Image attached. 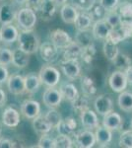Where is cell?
I'll use <instances>...</instances> for the list:
<instances>
[{
	"label": "cell",
	"instance_id": "cell-9",
	"mask_svg": "<svg viewBox=\"0 0 132 148\" xmlns=\"http://www.w3.org/2000/svg\"><path fill=\"white\" fill-rule=\"evenodd\" d=\"M58 49L51 42H45L40 46L39 51L42 60L47 63H52L58 57Z\"/></svg>",
	"mask_w": 132,
	"mask_h": 148
},
{
	"label": "cell",
	"instance_id": "cell-1",
	"mask_svg": "<svg viewBox=\"0 0 132 148\" xmlns=\"http://www.w3.org/2000/svg\"><path fill=\"white\" fill-rule=\"evenodd\" d=\"M19 47L29 54L37 52L40 49V38L33 30H22L18 37Z\"/></svg>",
	"mask_w": 132,
	"mask_h": 148
},
{
	"label": "cell",
	"instance_id": "cell-7",
	"mask_svg": "<svg viewBox=\"0 0 132 148\" xmlns=\"http://www.w3.org/2000/svg\"><path fill=\"white\" fill-rule=\"evenodd\" d=\"M7 87L11 94L22 95L26 92L25 78L20 74H12L7 80Z\"/></svg>",
	"mask_w": 132,
	"mask_h": 148
},
{
	"label": "cell",
	"instance_id": "cell-53",
	"mask_svg": "<svg viewBox=\"0 0 132 148\" xmlns=\"http://www.w3.org/2000/svg\"><path fill=\"white\" fill-rule=\"evenodd\" d=\"M11 1H13L14 3L17 4V5L22 6V5H25L26 2H27V0H11Z\"/></svg>",
	"mask_w": 132,
	"mask_h": 148
},
{
	"label": "cell",
	"instance_id": "cell-17",
	"mask_svg": "<svg viewBox=\"0 0 132 148\" xmlns=\"http://www.w3.org/2000/svg\"><path fill=\"white\" fill-rule=\"evenodd\" d=\"M80 120H81V123H82L84 127L90 130H96L100 125L97 114L90 109H87L85 111L81 112Z\"/></svg>",
	"mask_w": 132,
	"mask_h": 148
},
{
	"label": "cell",
	"instance_id": "cell-22",
	"mask_svg": "<svg viewBox=\"0 0 132 148\" xmlns=\"http://www.w3.org/2000/svg\"><path fill=\"white\" fill-rule=\"evenodd\" d=\"M55 128H56L58 134L70 136L75 132V130L77 128V123H76L75 119H73L72 116H68V118L62 120Z\"/></svg>",
	"mask_w": 132,
	"mask_h": 148
},
{
	"label": "cell",
	"instance_id": "cell-31",
	"mask_svg": "<svg viewBox=\"0 0 132 148\" xmlns=\"http://www.w3.org/2000/svg\"><path fill=\"white\" fill-rule=\"evenodd\" d=\"M105 40V42L104 44V47H103L105 56L107 57L109 60L114 61V59H116V57L117 56V54L119 53V49H118V47H117V44H114V42H111V40L109 39H107Z\"/></svg>",
	"mask_w": 132,
	"mask_h": 148
},
{
	"label": "cell",
	"instance_id": "cell-4",
	"mask_svg": "<svg viewBox=\"0 0 132 148\" xmlns=\"http://www.w3.org/2000/svg\"><path fill=\"white\" fill-rule=\"evenodd\" d=\"M109 85L110 89L114 92L121 93L122 91H124V90L126 89L127 85H128V82H127L124 71H121V70L114 71V72L111 73V75L109 76Z\"/></svg>",
	"mask_w": 132,
	"mask_h": 148
},
{
	"label": "cell",
	"instance_id": "cell-18",
	"mask_svg": "<svg viewBox=\"0 0 132 148\" xmlns=\"http://www.w3.org/2000/svg\"><path fill=\"white\" fill-rule=\"evenodd\" d=\"M123 125V119L118 113L110 112L105 114L103 120V125L110 130H118Z\"/></svg>",
	"mask_w": 132,
	"mask_h": 148
},
{
	"label": "cell",
	"instance_id": "cell-16",
	"mask_svg": "<svg viewBox=\"0 0 132 148\" xmlns=\"http://www.w3.org/2000/svg\"><path fill=\"white\" fill-rule=\"evenodd\" d=\"M132 36V26L120 25L119 27L114 28L111 30L107 39L114 42V44H118L122 40H126L127 38Z\"/></svg>",
	"mask_w": 132,
	"mask_h": 148
},
{
	"label": "cell",
	"instance_id": "cell-34",
	"mask_svg": "<svg viewBox=\"0 0 132 148\" xmlns=\"http://www.w3.org/2000/svg\"><path fill=\"white\" fill-rule=\"evenodd\" d=\"M112 62H114V66H116V68H118L119 70H121V71H125L127 68L132 66L131 65L132 61H131L130 57L124 53H121V52H119V53L117 54L116 59H114Z\"/></svg>",
	"mask_w": 132,
	"mask_h": 148
},
{
	"label": "cell",
	"instance_id": "cell-40",
	"mask_svg": "<svg viewBox=\"0 0 132 148\" xmlns=\"http://www.w3.org/2000/svg\"><path fill=\"white\" fill-rule=\"evenodd\" d=\"M89 14H90L91 18L93 19L94 22H96V21L98 20H102V19H105V15H107V11L104 9V7H103L101 4H97L96 3L95 5L92 9H91L90 11L88 12Z\"/></svg>",
	"mask_w": 132,
	"mask_h": 148
},
{
	"label": "cell",
	"instance_id": "cell-39",
	"mask_svg": "<svg viewBox=\"0 0 132 148\" xmlns=\"http://www.w3.org/2000/svg\"><path fill=\"white\" fill-rule=\"evenodd\" d=\"M13 61V51L5 47H0V64L7 66Z\"/></svg>",
	"mask_w": 132,
	"mask_h": 148
},
{
	"label": "cell",
	"instance_id": "cell-55",
	"mask_svg": "<svg viewBox=\"0 0 132 148\" xmlns=\"http://www.w3.org/2000/svg\"><path fill=\"white\" fill-rule=\"evenodd\" d=\"M0 1H2V0H0Z\"/></svg>",
	"mask_w": 132,
	"mask_h": 148
},
{
	"label": "cell",
	"instance_id": "cell-13",
	"mask_svg": "<svg viewBox=\"0 0 132 148\" xmlns=\"http://www.w3.org/2000/svg\"><path fill=\"white\" fill-rule=\"evenodd\" d=\"M21 113L25 118L33 120L40 114V103L35 100H25L21 105Z\"/></svg>",
	"mask_w": 132,
	"mask_h": 148
},
{
	"label": "cell",
	"instance_id": "cell-50",
	"mask_svg": "<svg viewBox=\"0 0 132 148\" xmlns=\"http://www.w3.org/2000/svg\"><path fill=\"white\" fill-rule=\"evenodd\" d=\"M7 101V96H6V93L4 92V90H2L0 88V108L3 107L4 105L6 104Z\"/></svg>",
	"mask_w": 132,
	"mask_h": 148
},
{
	"label": "cell",
	"instance_id": "cell-46",
	"mask_svg": "<svg viewBox=\"0 0 132 148\" xmlns=\"http://www.w3.org/2000/svg\"><path fill=\"white\" fill-rule=\"evenodd\" d=\"M95 54H96V49H95V46H94V44H93V45H91L90 47L84 49V51H83V54H82V59L85 61L86 63H90L91 61L93 60Z\"/></svg>",
	"mask_w": 132,
	"mask_h": 148
},
{
	"label": "cell",
	"instance_id": "cell-35",
	"mask_svg": "<svg viewBox=\"0 0 132 148\" xmlns=\"http://www.w3.org/2000/svg\"><path fill=\"white\" fill-rule=\"evenodd\" d=\"M81 87H82L83 94L87 95L88 97H92L97 92V87L94 81L88 76H85L82 79V83H81Z\"/></svg>",
	"mask_w": 132,
	"mask_h": 148
},
{
	"label": "cell",
	"instance_id": "cell-19",
	"mask_svg": "<svg viewBox=\"0 0 132 148\" xmlns=\"http://www.w3.org/2000/svg\"><path fill=\"white\" fill-rule=\"evenodd\" d=\"M2 123L8 127H16L20 123V114L16 109L8 107L2 114Z\"/></svg>",
	"mask_w": 132,
	"mask_h": 148
},
{
	"label": "cell",
	"instance_id": "cell-48",
	"mask_svg": "<svg viewBox=\"0 0 132 148\" xmlns=\"http://www.w3.org/2000/svg\"><path fill=\"white\" fill-rule=\"evenodd\" d=\"M40 2H42V0H27L25 5H26V7L32 8L35 11H37L40 6Z\"/></svg>",
	"mask_w": 132,
	"mask_h": 148
},
{
	"label": "cell",
	"instance_id": "cell-6",
	"mask_svg": "<svg viewBox=\"0 0 132 148\" xmlns=\"http://www.w3.org/2000/svg\"><path fill=\"white\" fill-rule=\"evenodd\" d=\"M57 7L58 6L55 4L53 0H42L37 11L39 12L40 19L47 22L54 18Z\"/></svg>",
	"mask_w": 132,
	"mask_h": 148
},
{
	"label": "cell",
	"instance_id": "cell-57",
	"mask_svg": "<svg viewBox=\"0 0 132 148\" xmlns=\"http://www.w3.org/2000/svg\"><path fill=\"white\" fill-rule=\"evenodd\" d=\"M131 125H132V123H131Z\"/></svg>",
	"mask_w": 132,
	"mask_h": 148
},
{
	"label": "cell",
	"instance_id": "cell-56",
	"mask_svg": "<svg viewBox=\"0 0 132 148\" xmlns=\"http://www.w3.org/2000/svg\"><path fill=\"white\" fill-rule=\"evenodd\" d=\"M0 40H1V39H0Z\"/></svg>",
	"mask_w": 132,
	"mask_h": 148
},
{
	"label": "cell",
	"instance_id": "cell-25",
	"mask_svg": "<svg viewBox=\"0 0 132 148\" xmlns=\"http://www.w3.org/2000/svg\"><path fill=\"white\" fill-rule=\"evenodd\" d=\"M16 15L17 14L10 4L5 3L0 6V24L1 25L12 24L16 19Z\"/></svg>",
	"mask_w": 132,
	"mask_h": 148
},
{
	"label": "cell",
	"instance_id": "cell-5",
	"mask_svg": "<svg viewBox=\"0 0 132 148\" xmlns=\"http://www.w3.org/2000/svg\"><path fill=\"white\" fill-rule=\"evenodd\" d=\"M62 95L59 90L54 87H49L42 95V102L47 108L55 109L60 105L62 101Z\"/></svg>",
	"mask_w": 132,
	"mask_h": 148
},
{
	"label": "cell",
	"instance_id": "cell-21",
	"mask_svg": "<svg viewBox=\"0 0 132 148\" xmlns=\"http://www.w3.org/2000/svg\"><path fill=\"white\" fill-rule=\"evenodd\" d=\"M80 12L76 7H74L72 4H65L60 9V17L64 23L66 24H74L77 20L78 15Z\"/></svg>",
	"mask_w": 132,
	"mask_h": 148
},
{
	"label": "cell",
	"instance_id": "cell-27",
	"mask_svg": "<svg viewBox=\"0 0 132 148\" xmlns=\"http://www.w3.org/2000/svg\"><path fill=\"white\" fill-rule=\"evenodd\" d=\"M33 128L37 133L44 134V133H49L53 127H52V125L47 121L44 116L39 114V116H36L35 119H33Z\"/></svg>",
	"mask_w": 132,
	"mask_h": 148
},
{
	"label": "cell",
	"instance_id": "cell-33",
	"mask_svg": "<svg viewBox=\"0 0 132 148\" xmlns=\"http://www.w3.org/2000/svg\"><path fill=\"white\" fill-rule=\"evenodd\" d=\"M92 37H94V36L93 34L91 35L89 30L78 31V33L76 34V37H75V42H77L83 49H86V47H90L91 45H93Z\"/></svg>",
	"mask_w": 132,
	"mask_h": 148
},
{
	"label": "cell",
	"instance_id": "cell-43",
	"mask_svg": "<svg viewBox=\"0 0 132 148\" xmlns=\"http://www.w3.org/2000/svg\"><path fill=\"white\" fill-rule=\"evenodd\" d=\"M118 144L120 147L132 148V130H124L121 133Z\"/></svg>",
	"mask_w": 132,
	"mask_h": 148
},
{
	"label": "cell",
	"instance_id": "cell-45",
	"mask_svg": "<svg viewBox=\"0 0 132 148\" xmlns=\"http://www.w3.org/2000/svg\"><path fill=\"white\" fill-rule=\"evenodd\" d=\"M99 3L107 12L116 11L119 6V0H100Z\"/></svg>",
	"mask_w": 132,
	"mask_h": 148
},
{
	"label": "cell",
	"instance_id": "cell-44",
	"mask_svg": "<svg viewBox=\"0 0 132 148\" xmlns=\"http://www.w3.org/2000/svg\"><path fill=\"white\" fill-rule=\"evenodd\" d=\"M37 146L40 148H55V139L50 137L47 133H44L42 134Z\"/></svg>",
	"mask_w": 132,
	"mask_h": 148
},
{
	"label": "cell",
	"instance_id": "cell-54",
	"mask_svg": "<svg viewBox=\"0 0 132 148\" xmlns=\"http://www.w3.org/2000/svg\"><path fill=\"white\" fill-rule=\"evenodd\" d=\"M0 133H1V130H0Z\"/></svg>",
	"mask_w": 132,
	"mask_h": 148
},
{
	"label": "cell",
	"instance_id": "cell-36",
	"mask_svg": "<svg viewBox=\"0 0 132 148\" xmlns=\"http://www.w3.org/2000/svg\"><path fill=\"white\" fill-rule=\"evenodd\" d=\"M72 103V107H73V109L77 110L81 113V112L85 111V110L89 109V97L87 95L83 94V95H78V97L76 98L75 100H74Z\"/></svg>",
	"mask_w": 132,
	"mask_h": 148
},
{
	"label": "cell",
	"instance_id": "cell-32",
	"mask_svg": "<svg viewBox=\"0 0 132 148\" xmlns=\"http://www.w3.org/2000/svg\"><path fill=\"white\" fill-rule=\"evenodd\" d=\"M120 110L124 112L132 111V93L128 91H122L117 99Z\"/></svg>",
	"mask_w": 132,
	"mask_h": 148
},
{
	"label": "cell",
	"instance_id": "cell-2",
	"mask_svg": "<svg viewBox=\"0 0 132 148\" xmlns=\"http://www.w3.org/2000/svg\"><path fill=\"white\" fill-rule=\"evenodd\" d=\"M37 14L36 11L32 8L25 7L20 9L17 12L16 21L17 24L20 26L23 30H33L37 23Z\"/></svg>",
	"mask_w": 132,
	"mask_h": 148
},
{
	"label": "cell",
	"instance_id": "cell-38",
	"mask_svg": "<svg viewBox=\"0 0 132 148\" xmlns=\"http://www.w3.org/2000/svg\"><path fill=\"white\" fill-rule=\"evenodd\" d=\"M44 118L47 119V121L52 125L53 128L56 127V126L59 125V123L63 120L60 113H58L55 109H50L49 111L44 114Z\"/></svg>",
	"mask_w": 132,
	"mask_h": 148
},
{
	"label": "cell",
	"instance_id": "cell-41",
	"mask_svg": "<svg viewBox=\"0 0 132 148\" xmlns=\"http://www.w3.org/2000/svg\"><path fill=\"white\" fill-rule=\"evenodd\" d=\"M105 20L107 21V24L110 26L111 29L117 28L120 26V16H119L118 12L116 11H110V12H107V15L105 17Z\"/></svg>",
	"mask_w": 132,
	"mask_h": 148
},
{
	"label": "cell",
	"instance_id": "cell-42",
	"mask_svg": "<svg viewBox=\"0 0 132 148\" xmlns=\"http://www.w3.org/2000/svg\"><path fill=\"white\" fill-rule=\"evenodd\" d=\"M55 148H71L73 147L70 136L64 134H58V136L55 137Z\"/></svg>",
	"mask_w": 132,
	"mask_h": 148
},
{
	"label": "cell",
	"instance_id": "cell-23",
	"mask_svg": "<svg viewBox=\"0 0 132 148\" xmlns=\"http://www.w3.org/2000/svg\"><path fill=\"white\" fill-rule=\"evenodd\" d=\"M96 140L97 143L101 147H107L112 140V133L111 130L107 128L105 126H98L96 128Z\"/></svg>",
	"mask_w": 132,
	"mask_h": 148
},
{
	"label": "cell",
	"instance_id": "cell-26",
	"mask_svg": "<svg viewBox=\"0 0 132 148\" xmlns=\"http://www.w3.org/2000/svg\"><path fill=\"white\" fill-rule=\"evenodd\" d=\"M118 13L120 16V25L132 26V3L123 2L118 6Z\"/></svg>",
	"mask_w": 132,
	"mask_h": 148
},
{
	"label": "cell",
	"instance_id": "cell-51",
	"mask_svg": "<svg viewBox=\"0 0 132 148\" xmlns=\"http://www.w3.org/2000/svg\"><path fill=\"white\" fill-rule=\"evenodd\" d=\"M124 73H125V76H126V79H127L128 84L132 85V66H130L129 68H127L126 70L124 71Z\"/></svg>",
	"mask_w": 132,
	"mask_h": 148
},
{
	"label": "cell",
	"instance_id": "cell-47",
	"mask_svg": "<svg viewBox=\"0 0 132 148\" xmlns=\"http://www.w3.org/2000/svg\"><path fill=\"white\" fill-rule=\"evenodd\" d=\"M8 78H9L8 69L6 68V66L0 64V86L2 84H4L5 82H7Z\"/></svg>",
	"mask_w": 132,
	"mask_h": 148
},
{
	"label": "cell",
	"instance_id": "cell-49",
	"mask_svg": "<svg viewBox=\"0 0 132 148\" xmlns=\"http://www.w3.org/2000/svg\"><path fill=\"white\" fill-rule=\"evenodd\" d=\"M14 142L8 138H0V148H12L14 147Z\"/></svg>",
	"mask_w": 132,
	"mask_h": 148
},
{
	"label": "cell",
	"instance_id": "cell-37",
	"mask_svg": "<svg viewBox=\"0 0 132 148\" xmlns=\"http://www.w3.org/2000/svg\"><path fill=\"white\" fill-rule=\"evenodd\" d=\"M97 0H71V4L80 11L89 12L97 3Z\"/></svg>",
	"mask_w": 132,
	"mask_h": 148
},
{
	"label": "cell",
	"instance_id": "cell-10",
	"mask_svg": "<svg viewBox=\"0 0 132 148\" xmlns=\"http://www.w3.org/2000/svg\"><path fill=\"white\" fill-rule=\"evenodd\" d=\"M50 40H51L52 44L59 49H64L73 42L68 33L61 29H56V30L52 31L50 34Z\"/></svg>",
	"mask_w": 132,
	"mask_h": 148
},
{
	"label": "cell",
	"instance_id": "cell-52",
	"mask_svg": "<svg viewBox=\"0 0 132 148\" xmlns=\"http://www.w3.org/2000/svg\"><path fill=\"white\" fill-rule=\"evenodd\" d=\"M53 1L55 2V4H56L58 7H62L63 5H65L67 0H53Z\"/></svg>",
	"mask_w": 132,
	"mask_h": 148
},
{
	"label": "cell",
	"instance_id": "cell-20",
	"mask_svg": "<svg viewBox=\"0 0 132 148\" xmlns=\"http://www.w3.org/2000/svg\"><path fill=\"white\" fill-rule=\"evenodd\" d=\"M63 51L64 60H78L79 58H82L84 49L77 42H72Z\"/></svg>",
	"mask_w": 132,
	"mask_h": 148
},
{
	"label": "cell",
	"instance_id": "cell-29",
	"mask_svg": "<svg viewBox=\"0 0 132 148\" xmlns=\"http://www.w3.org/2000/svg\"><path fill=\"white\" fill-rule=\"evenodd\" d=\"M59 91L61 92L62 98L69 102H73L79 95L76 86L72 84V83H63V84H61Z\"/></svg>",
	"mask_w": 132,
	"mask_h": 148
},
{
	"label": "cell",
	"instance_id": "cell-30",
	"mask_svg": "<svg viewBox=\"0 0 132 148\" xmlns=\"http://www.w3.org/2000/svg\"><path fill=\"white\" fill-rule=\"evenodd\" d=\"M93 19L91 18L90 14L88 12L81 11L74 25H75V28L77 29V31H87L91 28V26H93Z\"/></svg>",
	"mask_w": 132,
	"mask_h": 148
},
{
	"label": "cell",
	"instance_id": "cell-8",
	"mask_svg": "<svg viewBox=\"0 0 132 148\" xmlns=\"http://www.w3.org/2000/svg\"><path fill=\"white\" fill-rule=\"evenodd\" d=\"M95 110L100 116H105L114 110V102L107 95H99L94 102Z\"/></svg>",
	"mask_w": 132,
	"mask_h": 148
},
{
	"label": "cell",
	"instance_id": "cell-24",
	"mask_svg": "<svg viewBox=\"0 0 132 148\" xmlns=\"http://www.w3.org/2000/svg\"><path fill=\"white\" fill-rule=\"evenodd\" d=\"M25 86H26V92L29 94H34L38 92L42 84L40 76L36 73H29L25 76Z\"/></svg>",
	"mask_w": 132,
	"mask_h": 148
},
{
	"label": "cell",
	"instance_id": "cell-11",
	"mask_svg": "<svg viewBox=\"0 0 132 148\" xmlns=\"http://www.w3.org/2000/svg\"><path fill=\"white\" fill-rule=\"evenodd\" d=\"M61 70L68 79L75 80L80 77L81 67L78 60H62Z\"/></svg>",
	"mask_w": 132,
	"mask_h": 148
},
{
	"label": "cell",
	"instance_id": "cell-28",
	"mask_svg": "<svg viewBox=\"0 0 132 148\" xmlns=\"http://www.w3.org/2000/svg\"><path fill=\"white\" fill-rule=\"evenodd\" d=\"M30 62V54L23 49H16L13 51V61L12 64L18 68H25Z\"/></svg>",
	"mask_w": 132,
	"mask_h": 148
},
{
	"label": "cell",
	"instance_id": "cell-14",
	"mask_svg": "<svg viewBox=\"0 0 132 148\" xmlns=\"http://www.w3.org/2000/svg\"><path fill=\"white\" fill-rule=\"evenodd\" d=\"M19 32L15 26L12 24L2 25L0 28V39L1 42L5 45H11L18 40Z\"/></svg>",
	"mask_w": 132,
	"mask_h": 148
},
{
	"label": "cell",
	"instance_id": "cell-12",
	"mask_svg": "<svg viewBox=\"0 0 132 148\" xmlns=\"http://www.w3.org/2000/svg\"><path fill=\"white\" fill-rule=\"evenodd\" d=\"M76 146L80 148H91L97 143L96 134L90 130H83L75 135Z\"/></svg>",
	"mask_w": 132,
	"mask_h": 148
},
{
	"label": "cell",
	"instance_id": "cell-3",
	"mask_svg": "<svg viewBox=\"0 0 132 148\" xmlns=\"http://www.w3.org/2000/svg\"><path fill=\"white\" fill-rule=\"evenodd\" d=\"M39 76L42 83L47 87H55L60 80V73L51 65H44L40 68Z\"/></svg>",
	"mask_w": 132,
	"mask_h": 148
},
{
	"label": "cell",
	"instance_id": "cell-15",
	"mask_svg": "<svg viewBox=\"0 0 132 148\" xmlns=\"http://www.w3.org/2000/svg\"><path fill=\"white\" fill-rule=\"evenodd\" d=\"M112 29L107 24L105 19L102 20H98L93 24V30L92 34L94 38L97 40H107L111 32Z\"/></svg>",
	"mask_w": 132,
	"mask_h": 148
}]
</instances>
